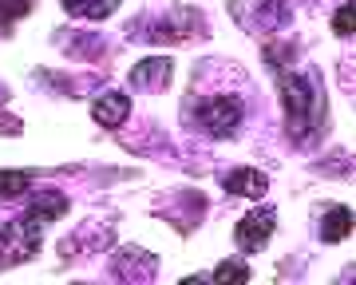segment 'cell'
<instances>
[{
	"label": "cell",
	"instance_id": "obj_13",
	"mask_svg": "<svg viewBox=\"0 0 356 285\" xmlns=\"http://www.w3.org/2000/svg\"><path fill=\"white\" fill-rule=\"evenodd\" d=\"M353 28H356V4H353V0H344L341 8L332 13V32L348 40V36H353Z\"/></svg>",
	"mask_w": 356,
	"mask_h": 285
},
{
	"label": "cell",
	"instance_id": "obj_7",
	"mask_svg": "<svg viewBox=\"0 0 356 285\" xmlns=\"http://www.w3.org/2000/svg\"><path fill=\"white\" fill-rule=\"evenodd\" d=\"M64 214H67V195H60V190H36L24 218L36 222L40 230H44V226H51V222L64 218Z\"/></svg>",
	"mask_w": 356,
	"mask_h": 285
},
{
	"label": "cell",
	"instance_id": "obj_12",
	"mask_svg": "<svg viewBox=\"0 0 356 285\" xmlns=\"http://www.w3.org/2000/svg\"><path fill=\"white\" fill-rule=\"evenodd\" d=\"M32 186V174L28 170H0V198H16Z\"/></svg>",
	"mask_w": 356,
	"mask_h": 285
},
{
	"label": "cell",
	"instance_id": "obj_10",
	"mask_svg": "<svg viewBox=\"0 0 356 285\" xmlns=\"http://www.w3.org/2000/svg\"><path fill=\"white\" fill-rule=\"evenodd\" d=\"M353 206H329L321 218V242H344L353 234Z\"/></svg>",
	"mask_w": 356,
	"mask_h": 285
},
{
	"label": "cell",
	"instance_id": "obj_8",
	"mask_svg": "<svg viewBox=\"0 0 356 285\" xmlns=\"http://www.w3.org/2000/svg\"><path fill=\"white\" fill-rule=\"evenodd\" d=\"M91 115H95V123L99 127H123L131 115V99L123 95V91H107V95H99L95 104H91Z\"/></svg>",
	"mask_w": 356,
	"mask_h": 285
},
{
	"label": "cell",
	"instance_id": "obj_15",
	"mask_svg": "<svg viewBox=\"0 0 356 285\" xmlns=\"http://www.w3.org/2000/svg\"><path fill=\"white\" fill-rule=\"evenodd\" d=\"M36 0H0V24H16L20 16L32 13Z\"/></svg>",
	"mask_w": 356,
	"mask_h": 285
},
{
	"label": "cell",
	"instance_id": "obj_3",
	"mask_svg": "<svg viewBox=\"0 0 356 285\" xmlns=\"http://www.w3.org/2000/svg\"><path fill=\"white\" fill-rule=\"evenodd\" d=\"M40 250V226L28 218L0 222V266H20Z\"/></svg>",
	"mask_w": 356,
	"mask_h": 285
},
{
	"label": "cell",
	"instance_id": "obj_1",
	"mask_svg": "<svg viewBox=\"0 0 356 285\" xmlns=\"http://www.w3.org/2000/svg\"><path fill=\"white\" fill-rule=\"evenodd\" d=\"M281 111H285V127H289L293 142H305L317 127L321 111V88L313 76H285L281 79Z\"/></svg>",
	"mask_w": 356,
	"mask_h": 285
},
{
	"label": "cell",
	"instance_id": "obj_9",
	"mask_svg": "<svg viewBox=\"0 0 356 285\" xmlns=\"http://www.w3.org/2000/svg\"><path fill=\"white\" fill-rule=\"evenodd\" d=\"M222 186L229 195H242V198H261L269 190V179L254 167H238V170H226L222 174Z\"/></svg>",
	"mask_w": 356,
	"mask_h": 285
},
{
	"label": "cell",
	"instance_id": "obj_4",
	"mask_svg": "<svg viewBox=\"0 0 356 285\" xmlns=\"http://www.w3.org/2000/svg\"><path fill=\"white\" fill-rule=\"evenodd\" d=\"M273 230H277V210L261 206V210H254V214H245V218L234 226V246L242 250V254H257V250L273 238Z\"/></svg>",
	"mask_w": 356,
	"mask_h": 285
},
{
	"label": "cell",
	"instance_id": "obj_2",
	"mask_svg": "<svg viewBox=\"0 0 356 285\" xmlns=\"http://www.w3.org/2000/svg\"><path fill=\"white\" fill-rule=\"evenodd\" d=\"M242 115L245 111L234 95H214V99H202V104L194 107V123L206 135H214V139H229L234 131L242 127Z\"/></svg>",
	"mask_w": 356,
	"mask_h": 285
},
{
	"label": "cell",
	"instance_id": "obj_14",
	"mask_svg": "<svg viewBox=\"0 0 356 285\" xmlns=\"http://www.w3.org/2000/svg\"><path fill=\"white\" fill-rule=\"evenodd\" d=\"M210 277H214V282H250V266H245V261H222Z\"/></svg>",
	"mask_w": 356,
	"mask_h": 285
},
{
	"label": "cell",
	"instance_id": "obj_11",
	"mask_svg": "<svg viewBox=\"0 0 356 285\" xmlns=\"http://www.w3.org/2000/svg\"><path fill=\"white\" fill-rule=\"evenodd\" d=\"M64 8L79 20H107L119 8V0H64Z\"/></svg>",
	"mask_w": 356,
	"mask_h": 285
},
{
	"label": "cell",
	"instance_id": "obj_6",
	"mask_svg": "<svg viewBox=\"0 0 356 285\" xmlns=\"http://www.w3.org/2000/svg\"><path fill=\"white\" fill-rule=\"evenodd\" d=\"M170 76H175V64L166 60V56H147L143 64H135L131 67V88H139V91H147V88H166L170 83Z\"/></svg>",
	"mask_w": 356,
	"mask_h": 285
},
{
	"label": "cell",
	"instance_id": "obj_5",
	"mask_svg": "<svg viewBox=\"0 0 356 285\" xmlns=\"http://www.w3.org/2000/svg\"><path fill=\"white\" fill-rule=\"evenodd\" d=\"M202 16L194 13V8H175L170 16H163L159 24H154L151 36L154 40H186V36H202Z\"/></svg>",
	"mask_w": 356,
	"mask_h": 285
}]
</instances>
